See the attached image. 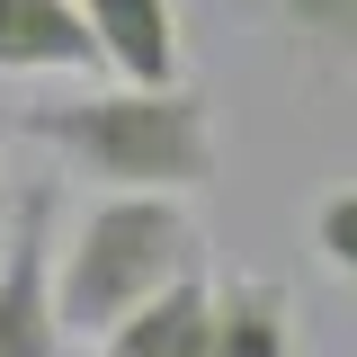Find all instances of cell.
I'll return each instance as SVG.
<instances>
[{
	"label": "cell",
	"instance_id": "277c9868",
	"mask_svg": "<svg viewBox=\"0 0 357 357\" xmlns=\"http://www.w3.org/2000/svg\"><path fill=\"white\" fill-rule=\"evenodd\" d=\"M0 72H107V45L81 0H0Z\"/></svg>",
	"mask_w": 357,
	"mask_h": 357
},
{
	"label": "cell",
	"instance_id": "5b68a950",
	"mask_svg": "<svg viewBox=\"0 0 357 357\" xmlns=\"http://www.w3.org/2000/svg\"><path fill=\"white\" fill-rule=\"evenodd\" d=\"M98 357H215V277H178L152 304H134L116 331H98Z\"/></svg>",
	"mask_w": 357,
	"mask_h": 357
},
{
	"label": "cell",
	"instance_id": "52a82bcc",
	"mask_svg": "<svg viewBox=\"0 0 357 357\" xmlns=\"http://www.w3.org/2000/svg\"><path fill=\"white\" fill-rule=\"evenodd\" d=\"M215 357H295V295L277 277H215Z\"/></svg>",
	"mask_w": 357,
	"mask_h": 357
},
{
	"label": "cell",
	"instance_id": "3957f363",
	"mask_svg": "<svg viewBox=\"0 0 357 357\" xmlns=\"http://www.w3.org/2000/svg\"><path fill=\"white\" fill-rule=\"evenodd\" d=\"M63 250H54V188H27L0 241V357H63Z\"/></svg>",
	"mask_w": 357,
	"mask_h": 357
},
{
	"label": "cell",
	"instance_id": "8992f818",
	"mask_svg": "<svg viewBox=\"0 0 357 357\" xmlns=\"http://www.w3.org/2000/svg\"><path fill=\"white\" fill-rule=\"evenodd\" d=\"M107 72L126 81H188V45H178V0H81Z\"/></svg>",
	"mask_w": 357,
	"mask_h": 357
},
{
	"label": "cell",
	"instance_id": "ba28073f",
	"mask_svg": "<svg viewBox=\"0 0 357 357\" xmlns=\"http://www.w3.org/2000/svg\"><path fill=\"white\" fill-rule=\"evenodd\" d=\"M259 9L312 72H357V0H259Z\"/></svg>",
	"mask_w": 357,
	"mask_h": 357
},
{
	"label": "cell",
	"instance_id": "9c48e42d",
	"mask_svg": "<svg viewBox=\"0 0 357 357\" xmlns=\"http://www.w3.org/2000/svg\"><path fill=\"white\" fill-rule=\"evenodd\" d=\"M312 259L357 286V188H331V197L312 206Z\"/></svg>",
	"mask_w": 357,
	"mask_h": 357
},
{
	"label": "cell",
	"instance_id": "7a4b0ae2",
	"mask_svg": "<svg viewBox=\"0 0 357 357\" xmlns=\"http://www.w3.org/2000/svg\"><path fill=\"white\" fill-rule=\"evenodd\" d=\"M197 250L206 241H197V215H188L178 188H107L63 241V321H72V340L116 331L134 304L197 277L206 268Z\"/></svg>",
	"mask_w": 357,
	"mask_h": 357
},
{
	"label": "cell",
	"instance_id": "30bf717a",
	"mask_svg": "<svg viewBox=\"0 0 357 357\" xmlns=\"http://www.w3.org/2000/svg\"><path fill=\"white\" fill-rule=\"evenodd\" d=\"M0 134H9V126H0Z\"/></svg>",
	"mask_w": 357,
	"mask_h": 357
},
{
	"label": "cell",
	"instance_id": "6da1fadb",
	"mask_svg": "<svg viewBox=\"0 0 357 357\" xmlns=\"http://www.w3.org/2000/svg\"><path fill=\"white\" fill-rule=\"evenodd\" d=\"M18 126L45 152H63L98 188H206L215 178V98L197 81H126L107 72V89L81 98H45Z\"/></svg>",
	"mask_w": 357,
	"mask_h": 357
}]
</instances>
